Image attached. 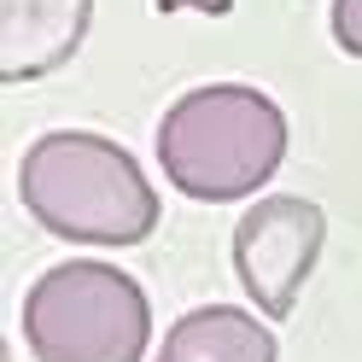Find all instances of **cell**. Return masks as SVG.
I'll use <instances>...</instances> for the list:
<instances>
[{
	"mask_svg": "<svg viewBox=\"0 0 362 362\" xmlns=\"http://www.w3.org/2000/svg\"><path fill=\"white\" fill-rule=\"evenodd\" d=\"M152 6L164 12V18H170V12H205V18H228V12H234V0H152Z\"/></svg>",
	"mask_w": 362,
	"mask_h": 362,
	"instance_id": "8",
	"label": "cell"
},
{
	"mask_svg": "<svg viewBox=\"0 0 362 362\" xmlns=\"http://www.w3.org/2000/svg\"><path fill=\"white\" fill-rule=\"evenodd\" d=\"M322 240H327V216L304 193H275V199H257L252 211H240V222H234V275L245 286V298L269 322L292 315L315 257H322Z\"/></svg>",
	"mask_w": 362,
	"mask_h": 362,
	"instance_id": "4",
	"label": "cell"
},
{
	"mask_svg": "<svg viewBox=\"0 0 362 362\" xmlns=\"http://www.w3.org/2000/svg\"><path fill=\"white\" fill-rule=\"evenodd\" d=\"M327 24H333V41L345 47L351 59H362V0H333L327 6Z\"/></svg>",
	"mask_w": 362,
	"mask_h": 362,
	"instance_id": "7",
	"label": "cell"
},
{
	"mask_svg": "<svg viewBox=\"0 0 362 362\" xmlns=\"http://www.w3.org/2000/svg\"><path fill=\"white\" fill-rule=\"evenodd\" d=\"M35 362H141L152 345V304L117 263H53L18 310Z\"/></svg>",
	"mask_w": 362,
	"mask_h": 362,
	"instance_id": "3",
	"label": "cell"
},
{
	"mask_svg": "<svg viewBox=\"0 0 362 362\" xmlns=\"http://www.w3.org/2000/svg\"><path fill=\"white\" fill-rule=\"evenodd\" d=\"M286 111L245 82L187 88L158 123V164L175 193L199 205H240L252 199L286 158Z\"/></svg>",
	"mask_w": 362,
	"mask_h": 362,
	"instance_id": "2",
	"label": "cell"
},
{
	"mask_svg": "<svg viewBox=\"0 0 362 362\" xmlns=\"http://www.w3.org/2000/svg\"><path fill=\"white\" fill-rule=\"evenodd\" d=\"M94 0H0V82H35L76 59Z\"/></svg>",
	"mask_w": 362,
	"mask_h": 362,
	"instance_id": "5",
	"label": "cell"
},
{
	"mask_svg": "<svg viewBox=\"0 0 362 362\" xmlns=\"http://www.w3.org/2000/svg\"><path fill=\"white\" fill-rule=\"evenodd\" d=\"M18 205L71 245H141L158 228V193L134 152L94 129H53L18 158Z\"/></svg>",
	"mask_w": 362,
	"mask_h": 362,
	"instance_id": "1",
	"label": "cell"
},
{
	"mask_svg": "<svg viewBox=\"0 0 362 362\" xmlns=\"http://www.w3.org/2000/svg\"><path fill=\"white\" fill-rule=\"evenodd\" d=\"M275 333L252 310L234 304H199L164 333V351L152 362H275Z\"/></svg>",
	"mask_w": 362,
	"mask_h": 362,
	"instance_id": "6",
	"label": "cell"
}]
</instances>
